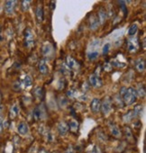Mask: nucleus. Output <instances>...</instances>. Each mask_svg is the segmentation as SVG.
<instances>
[{
    "label": "nucleus",
    "instance_id": "nucleus-36",
    "mask_svg": "<svg viewBox=\"0 0 146 153\" xmlns=\"http://www.w3.org/2000/svg\"><path fill=\"white\" fill-rule=\"evenodd\" d=\"M67 95H68V97H69L72 98V97H74L75 93H74V91H73V90H69V91L67 92Z\"/></svg>",
    "mask_w": 146,
    "mask_h": 153
},
{
    "label": "nucleus",
    "instance_id": "nucleus-45",
    "mask_svg": "<svg viewBox=\"0 0 146 153\" xmlns=\"http://www.w3.org/2000/svg\"><path fill=\"white\" fill-rule=\"evenodd\" d=\"M52 153H58V152H55V151H54V152H52Z\"/></svg>",
    "mask_w": 146,
    "mask_h": 153
},
{
    "label": "nucleus",
    "instance_id": "nucleus-35",
    "mask_svg": "<svg viewBox=\"0 0 146 153\" xmlns=\"http://www.w3.org/2000/svg\"><path fill=\"white\" fill-rule=\"evenodd\" d=\"M60 105H62V106H64V105H68V100H67L65 97H62V98H60Z\"/></svg>",
    "mask_w": 146,
    "mask_h": 153
},
{
    "label": "nucleus",
    "instance_id": "nucleus-22",
    "mask_svg": "<svg viewBox=\"0 0 146 153\" xmlns=\"http://www.w3.org/2000/svg\"><path fill=\"white\" fill-rule=\"evenodd\" d=\"M68 125H69V129L73 132H76L79 129V123L77 121H74V120L70 121Z\"/></svg>",
    "mask_w": 146,
    "mask_h": 153
},
{
    "label": "nucleus",
    "instance_id": "nucleus-32",
    "mask_svg": "<svg viewBox=\"0 0 146 153\" xmlns=\"http://www.w3.org/2000/svg\"><path fill=\"white\" fill-rule=\"evenodd\" d=\"M124 134H125L126 138L131 139L133 137V133H132V131H131V130H130L129 127H124Z\"/></svg>",
    "mask_w": 146,
    "mask_h": 153
},
{
    "label": "nucleus",
    "instance_id": "nucleus-31",
    "mask_svg": "<svg viewBox=\"0 0 146 153\" xmlns=\"http://www.w3.org/2000/svg\"><path fill=\"white\" fill-rule=\"evenodd\" d=\"M110 47H111L110 43H106V44L104 45L103 49H102V54H103V55H107V53H108L109 51H110Z\"/></svg>",
    "mask_w": 146,
    "mask_h": 153
},
{
    "label": "nucleus",
    "instance_id": "nucleus-37",
    "mask_svg": "<svg viewBox=\"0 0 146 153\" xmlns=\"http://www.w3.org/2000/svg\"><path fill=\"white\" fill-rule=\"evenodd\" d=\"M13 88H14L15 90H19V89L21 88V87H20V82H16V83L14 84V86H13Z\"/></svg>",
    "mask_w": 146,
    "mask_h": 153
},
{
    "label": "nucleus",
    "instance_id": "nucleus-30",
    "mask_svg": "<svg viewBox=\"0 0 146 153\" xmlns=\"http://www.w3.org/2000/svg\"><path fill=\"white\" fill-rule=\"evenodd\" d=\"M30 4H31L30 1H22V9L24 12H26L29 9Z\"/></svg>",
    "mask_w": 146,
    "mask_h": 153
},
{
    "label": "nucleus",
    "instance_id": "nucleus-16",
    "mask_svg": "<svg viewBox=\"0 0 146 153\" xmlns=\"http://www.w3.org/2000/svg\"><path fill=\"white\" fill-rule=\"evenodd\" d=\"M110 131H111V133L113 134L114 137L115 138H121L122 137V132L119 129V127L115 124H111L110 126Z\"/></svg>",
    "mask_w": 146,
    "mask_h": 153
},
{
    "label": "nucleus",
    "instance_id": "nucleus-38",
    "mask_svg": "<svg viewBox=\"0 0 146 153\" xmlns=\"http://www.w3.org/2000/svg\"><path fill=\"white\" fill-rule=\"evenodd\" d=\"M73 151H74V149H73V147L72 146H69L68 149L64 151V153H73Z\"/></svg>",
    "mask_w": 146,
    "mask_h": 153
},
{
    "label": "nucleus",
    "instance_id": "nucleus-23",
    "mask_svg": "<svg viewBox=\"0 0 146 153\" xmlns=\"http://www.w3.org/2000/svg\"><path fill=\"white\" fill-rule=\"evenodd\" d=\"M23 83H24V86L25 88H30L33 85V79H32V76H29V75H26L25 76L24 80H23Z\"/></svg>",
    "mask_w": 146,
    "mask_h": 153
},
{
    "label": "nucleus",
    "instance_id": "nucleus-11",
    "mask_svg": "<svg viewBox=\"0 0 146 153\" xmlns=\"http://www.w3.org/2000/svg\"><path fill=\"white\" fill-rule=\"evenodd\" d=\"M107 18V13L104 8H100L98 13V19L100 25H104Z\"/></svg>",
    "mask_w": 146,
    "mask_h": 153
},
{
    "label": "nucleus",
    "instance_id": "nucleus-41",
    "mask_svg": "<svg viewBox=\"0 0 146 153\" xmlns=\"http://www.w3.org/2000/svg\"><path fill=\"white\" fill-rule=\"evenodd\" d=\"M2 112H3V106H2V105H0V115H1Z\"/></svg>",
    "mask_w": 146,
    "mask_h": 153
},
{
    "label": "nucleus",
    "instance_id": "nucleus-7",
    "mask_svg": "<svg viewBox=\"0 0 146 153\" xmlns=\"http://www.w3.org/2000/svg\"><path fill=\"white\" fill-rule=\"evenodd\" d=\"M16 1H7L5 4V12L7 15H13L16 9Z\"/></svg>",
    "mask_w": 146,
    "mask_h": 153
},
{
    "label": "nucleus",
    "instance_id": "nucleus-3",
    "mask_svg": "<svg viewBox=\"0 0 146 153\" xmlns=\"http://www.w3.org/2000/svg\"><path fill=\"white\" fill-rule=\"evenodd\" d=\"M112 109V98L110 97H107L104 98L103 102H101V110L103 114L107 115L110 113Z\"/></svg>",
    "mask_w": 146,
    "mask_h": 153
},
{
    "label": "nucleus",
    "instance_id": "nucleus-42",
    "mask_svg": "<svg viewBox=\"0 0 146 153\" xmlns=\"http://www.w3.org/2000/svg\"><path fill=\"white\" fill-rule=\"evenodd\" d=\"M89 153H97V152H96V149L94 148V149H92L91 151H89Z\"/></svg>",
    "mask_w": 146,
    "mask_h": 153
},
{
    "label": "nucleus",
    "instance_id": "nucleus-18",
    "mask_svg": "<svg viewBox=\"0 0 146 153\" xmlns=\"http://www.w3.org/2000/svg\"><path fill=\"white\" fill-rule=\"evenodd\" d=\"M42 53H43L44 57H51L53 54V48H52V46L50 45V44L45 45L43 47V49H42Z\"/></svg>",
    "mask_w": 146,
    "mask_h": 153
},
{
    "label": "nucleus",
    "instance_id": "nucleus-29",
    "mask_svg": "<svg viewBox=\"0 0 146 153\" xmlns=\"http://www.w3.org/2000/svg\"><path fill=\"white\" fill-rule=\"evenodd\" d=\"M60 71L64 75H68V76L70 75V70H69V68L65 64H61L60 65Z\"/></svg>",
    "mask_w": 146,
    "mask_h": 153
},
{
    "label": "nucleus",
    "instance_id": "nucleus-28",
    "mask_svg": "<svg viewBox=\"0 0 146 153\" xmlns=\"http://www.w3.org/2000/svg\"><path fill=\"white\" fill-rule=\"evenodd\" d=\"M99 55L98 51H88V59L89 60H95L98 59Z\"/></svg>",
    "mask_w": 146,
    "mask_h": 153
},
{
    "label": "nucleus",
    "instance_id": "nucleus-17",
    "mask_svg": "<svg viewBox=\"0 0 146 153\" xmlns=\"http://www.w3.org/2000/svg\"><path fill=\"white\" fill-rule=\"evenodd\" d=\"M42 107L41 106H37L34 108V112H33V115H34V118L36 120V121H39L42 118Z\"/></svg>",
    "mask_w": 146,
    "mask_h": 153
},
{
    "label": "nucleus",
    "instance_id": "nucleus-26",
    "mask_svg": "<svg viewBox=\"0 0 146 153\" xmlns=\"http://www.w3.org/2000/svg\"><path fill=\"white\" fill-rule=\"evenodd\" d=\"M135 91H136V94H137L139 97H143L145 96V87H144V85H143V84H142V85H139L138 89L135 90Z\"/></svg>",
    "mask_w": 146,
    "mask_h": 153
},
{
    "label": "nucleus",
    "instance_id": "nucleus-34",
    "mask_svg": "<svg viewBox=\"0 0 146 153\" xmlns=\"http://www.w3.org/2000/svg\"><path fill=\"white\" fill-rule=\"evenodd\" d=\"M58 86H59V87H58V88H59V89H60V90H61V89H63V88H65V80H64V79H60Z\"/></svg>",
    "mask_w": 146,
    "mask_h": 153
},
{
    "label": "nucleus",
    "instance_id": "nucleus-24",
    "mask_svg": "<svg viewBox=\"0 0 146 153\" xmlns=\"http://www.w3.org/2000/svg\"><path fill=\"white\" fill-rule=\"evenodd\" d=\"M134 117H135V115H134L133 111H129L127 114H125L124 115V123H129V122H131Z\"/></svg>",
    "mask_w": 146,
    "mask_h": 153
},
{
    "label": "nucleus",
    "instance_id": "nucleus-1",
    "mask_svg": "<svg viewBox=\"0 0 146 153\" xmlns=\"http://www.w3.org/2000/svg\"><path fill=\"white\" fill-rule=\"evenodd\" d=\"M122 97H123V102L124 103V105H133L135 102L136 97H137L135 89H133V88H127L126 92L124 94V96Z\"/></svg>",
    "mask_w": 146,
    "mask_h": 153
},
{
    "label": "nucleus",
    "instance_id": "nucleus-13",
    "mask_svg": "<svg viewBox=\"0 0 146 153\" xmlns=\"http://www.w3.org/2000/svg\"><path fill=\"white\" fill-rule=\"evenodd\" d=\"M38 68H39V71H40L42 74H43V75H45V74H47V73L49 72V68H48V66H47V64H46V61H45L44 59H41V60L39 61Z\"/></svg>",
    "mask_w": 146,
    "mask_h": 153
},
{
    "label": "nucleus",
    "instance_id": "nucleus-40",
    "mask_svg": "<svg viewBox=\"0 0 146 153\" xmlns=\"http://www.w3.org/2000/svg\"><path fill=\"white\" fill-rule=\"evenodd\" d=\"M38 153H49L46 149H40V151L38 152Z\"/></svg>",
    "mask_w": 146,
    "mask_h": 153
},
{
    "label": "nucleus",
    "instance_id": "nucleus-2",
    "mask_svg": "<svg viewBox=\"0 0 146 153\" xmlns=\"http://www.w3.org/2000/svg\"><path fill=\"white\" fill-rule=\"evenodd\" d=\"M34 33L30 28H27L25 31V45L27 48H31L34 46Z\"/></svg>",
    "mask_w": 146,
    "mask_h": 153
},
{
    "label": "nucleus",
    "instance_id": "nucleus-8",
    "mask_svg": "<svg viewBox=\"0 0 146 153\" xmlns=\"http://www.w3.org/2000/svg\"><path fill=\"white\" fill-rule=\"evenodd\" d=\"M90 109L94 114H98L101 110V101L98 98H94L90 104Z\"/></svg>",
    "mask_w": 146,
    "mask_h": 153
},
{
    "label": "nucleus",
    "instance_id": "nucleus-44",
    "mask_svg": "<svg viewBox=\"0 0 146 153\" xmlns=\"http://www.w3.org/2000/svg\"><path fill=\"white\" fill-rule=\"evenodd\" d=\"M1 102H2V94L0 92V104H1Z\"/></svg>",
    "mask_w": 146,
    "mask_h": 153
},
{
    "label": "nucleus",
    "instance_id": "nucleus-10",
    "mask_svg": "<svg viewBox=\"0 0 146 153\" xmlns=\"http://www.w3.org/2000/svg\"><path fill=\"white\" fill-rule=\"evenodd\" d=\"M17 131H18L19 134H21V135H26V134L28 133V131H29L28 124H27L25 122H21V123L18 124Z\"/></svg>",
    "mask_w": 146,
    "mask_h": 153
},
{
    "label": "nucleus",
    "instance_id": "nucleus-14",
    "mask_svg": "<svg viewBox=\"0 0 146 153\" xmlns=\"http://www.w3.org/2000/svg\"><path fill=\"white\" fill-rule=\"evenodd\" d=\"M135 68L138 72H143L145 70V60L139 59L135 61Z\"/></svg>",
    "mask_w": 146,
    "mask_h": 153
},
{
    "label": "nucleus",
    "instance_id": "nucleus-20",
    "mask_svg": "<svg viewBox=\"0 0 146 153\" xmlns=\"http://www.w3.org/2000/svg\"><path fill=\"white\" fill-rule=\"evenodd\" d=\"M133 111L134 113L135 117L136 116L137 117H141L142 114H143V105H135V107H134V109Z\"/></svg>",
    "mask_w": 146,
    "mask_h": 153
},
{
    "label": "nucleus",
    "instance_id": "nucleus-27",
    "mask_svg": "<svg viewBox=\"0 0 146 153\" xmlns=\"http://www.w3.org/2000/svg\"><path fill=\"white\" fill-rule=\"evenodd\" d=\"M34 94V96H35L36 98H38V99L42 98V97H43V88H35Z\"/></svg>",
    "mask_w": 146,
    "mask_h": 153
},
{
    "label": "nucleus",
    "instance_id": "nucleus-9",
    "mask_svg": "<svg viewBox=\"0 0 146 153\" xmlns=\"http://www.w3.org/2000/svg\"><path fill=\"white\" fill-rule=\"evenodd\" d=\"M57 129H58V131H59L60 135L63 136V135H65L68 132V131H69V125L65 122H60L58 123Z\"/></svg>",
    "mask_w": 146,
    "mask_h": 153
},
{
    "label": "nucleus",
    "instance_id": "nucleus-5",
    "mask_svg": "<svg viewBox=\"0 0 146 153\" xmlns=\"http://www.w3.org/2000/svg\"><path fill=\"white\" fill-rule=\"evenodd\" d=\"M89 83L95 88H99L103 85V82H102L101 79L97 75H91L89 76Z\"/></svg>",
    "mask_w": 146,
    "mask_h": 153
},
{
    "label": "nucleus",
    "instance_id": "nucleus-12",
    "mask_svg": "<svg viewBox=\"0 0 146 153\" xmlns=\"http://www.w3.org/2000/svg\"><path fill=\"white\" fill-rule=\"evenodd\" d=\"M99 25H100V24H99V22H98V17L95 16H92L91 18H90V20H89V28H90V30H92V31L97 30V29L98 28Z\"/></svg>",
    "mask_w": 146,
    "mask_h": 153
},
{
    "label": "nucleus",
    "instance_id": "nucleus-43",
    "mask_svg": "<svg viewBox=\"0 0 146 153\" xmlns=\"http://www.w3.org/2000/svg\"><path fill=\"white\" fill-rule=\"evenodd\" d=\"M56 4H55V2H51V9H54V6H55Z\"/></svg>",
    "mask_w": 146,
    "mask_h": 153
},
{
    "label": "nucleus",
    "instance_id": "nucleus-6",
    "mask_svg": "<svg viewBox=\"0 0 146 153\" xmlns=\"http://www.w3.org/2000/svg\"><path fill=\"white\" fill-rule=\"evenodd\" d=\"M66 66L69 69H77L80 67L79 62L75 59H73L71 56H68L66 58Z\"/></svg>",
    "mask_w": 146,
    "mask_h": 153
},
{
    "label": "nucleus",
    "instance_id": "nucleus-33",
    "mask_svg": "<svg viewBox=\"0 0 146 153\" xmlns=\"http://www.w3.org/2000/svg\"><path fill=\"white\" fill-rule=\"evenodd\" d=\"M112 65L110 64V63H108V62H107V63H105L104 64V69L107 71V72H109V71H111V69H112Z\"/></svg>",
    "mask_w": 146,
    "mask_h": 153
},
{
    "label": "nucleus",
    "instance_id": "nucleus-19",
    "mask_svg": "<svg viewBox=\"0 0 146 153\" xmlns=\"http://www.w3.org/2000/svg\"><path fill=\"white\" fill-rule=\"evenodd\" d=\"M36 17L38 22H42L43 20V8L42 6H38L36 8Z\"/></svg>",
    "mask_w": 146,
    "mask_h": 153
},
{
    "label": "nucleus",
    "instance_id": "nucleus-4",
    "mask_svg": "<svg viewBox=\"0 0 146 153\" xmlns=\"http://www.w3.org/2000/svg\"><path fill=\"white\" fill-rule=\"evenodd\" d=\"M127 48L130 52H135L139 48V41L137 36L131 37L127 42Z\"/></svg>",
    "mask_w": 146,
    "mask_h": 153
},
{
    "label": "nucleus",
    "instance_id": "nucleus-15",
    "mask_svg": "<svg viewBox=\"0 0 146 153\" xmlns=\"http://www.w3.org/2000/svg\"><path fill=\"white\" fill-rule=\"evenodd\" d=\"M19 110L20 109H19V106H18L17 104H15L13 106H11L10 111H9V118L10 119H15L18 115Z\"/></svg>",
    "mask_w": 146,
    "mask_h": 153
},
{
    "label": "nucleus",
    "instance_id": "nucleus-39",
    "mask_svg": "<svg viewBox=\"0 0 146 153\" xmlns=\"http://www.w3.org/2000/svg\"><path fill=\"white\" fill-rule=\"evenodd\" d=\"M3 129H4V122L2 121V119H1V118H0V133L2 132Z\"/></svg>",
    "mask_w": 146,
    "mask_h": 153
},
{
    "label": "nucleus",
    "instance_id": "nucleus-25",
    "mask_svg": "<svg viewBox=\"0 0 146 153\" xmlns=\"http://www.w3.org/2000/svg\"><path fill=\"white\" fill-rule=\"evenodd\" d=\"M137 31H138L137 25H131V27H130L129 30H128V34H129L131 37L135 36L136 33H137Z\"/></svg>",
    "mask_w": 146,
    "mask_h": 153
},
{
    "label": "nucleus",
    "instance_id": "nucleus-21",
    "mask_svg": "<svg viewBox=\"0 0 146 153\" xmlns=\"http://www.w3.org/2000/svg\"><path fill=\"white\" fill-rule=\"evenodd\" d=\"M99 40H94L89 46V51H98L99 49Z\"/></svg>",
    "mask_w": 146,
    "mask_h": 153
}]
</instances>
